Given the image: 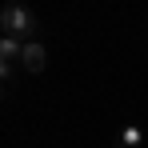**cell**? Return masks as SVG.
Instances as JSON below:
<instances>
[{
	"mask_svg": "<svg viewBox=\"0 0 148 148\" xmlns=\"http://www.w3.org/2000/svg\"><path fill=\"white\" fill-rule=\"evenodd\" d=\"M40 28L36 12L24 4H4L0 8V36H16V40H32V32Z\"/></svg>",
	"mask_w": 148,
	"mask_h": 148,
	"instance_id": "1",
	"label": "cell"
},
{
	"mask_svg": "<svg viewBox=\"0 0 148 148\" xmlns=\"http://www.w3.org/2000/svg\"><path fill=\"white\" fill-rule=\"evenodd\" d=\"M20 68H24V72H32V76H40L44 68H48V48H44L40 40H28L24 52H20Z\"/></svg>",
	"mask_w": 148,
	"mask_h": 148,
	"instance_id": "2",
	"label": "cell"
},
{
	"mask_svg": "<svg viewBox=\"0 0 148 148\" xmlns=\"http://www.w3.org/2000/svg\"><path fill=\"white\" fill-rule=\"evenodd\" d=\"M112 148H144V128L140 124H124L116 132V140H112Z\"/></svg>",
	"mask_w": 148,
	"mask_h": 148,
	"instance_id": "3",
	"label": "cell"
},
{
	"mask_svg": "<svg viewBox=\"0 0 148 148\" xmlns=\"http://www.w3.org/2000/svg\"><path fill=\"white\" fill-rule=\"evenodd\" d=\"M28 40H16V36H0V60L8 64H20V52H24Z\"/></svg>",
	"mask_w": 148,
	"mask_h": 148,
	"instance_id": "4",
	"label": "cell"
},
{
	"mask_svg": "<svg viewBox=\"0 0 148 148\" xmlns=\"http://www.w3.org/2000/svg\"><path fill=\"white\" fill-rule=\"evenodd\" d=\"M16 76V64H8V60H0V84H8Z\"/></svg>",
	"mask_w": 148,
	"mask_h": 148,
	"instance_id": "5",
	"label": "cell"
}]
</instances>
